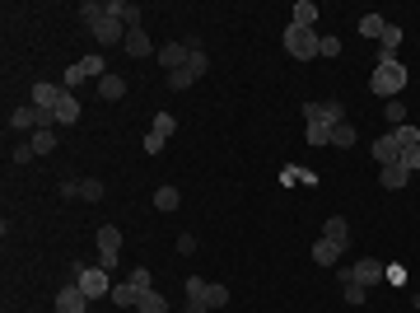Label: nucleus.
I'll return each instance as SVG.
<instances>
[{"instance_id": "obj_28", "label": "nucleus", "mask_w": 420, "mask_h": 313, "mask_svg": "<svg viewBox=\"0 0 420 313\" xmlns=\"http://www.w3.org/2000/svg\"><path fill=\"white\" fill-rule=\"evenodd\" d=\"M383 28H387L383 14H365V19H360V33L365 38H383Z\"/></svg>"}, {"instance_id": "obj_17", "label": "nucleus", "mask_w": 420, "mask_h": 313, "mask_svg": "<svg viewBox=\"0 0 420 313\" xmlns=\"http://www.w3.org/2000/svg\"><path fill=\"white\" fill-rule=\"evenodd\" d=\"M206 285H210V280L187 276V313H210L206 309Z\"/></svg>"}, {"instance_id": "obj_22", "label": "nucleus", "mask_w": 420, "mask_h": 313, "mask_svg": "<svg viewBox=\"0 0 420 313\" xmlns=\"http://www.w3.org/2000/svg\"><path fill=\"white\" fill-rule=\"evenodd\" d=\"M294 19L289 23H299V28H313V23H318V5H313V0H294Z\"/></svg>"}, {"instance_id": "obj_12", "label": "nucleus", "mask_w": 420, "mask_h": 313, "mask_svg": "<svg viewBox=\"0 0 420 313\" xmlns=\"http://www.w3.org/2000/svg\"><path fill=\"white\" fill-rule=\"evenodd\" d=\"M108 14L122 23V28H140V19H145L136 0H108Z\"/></svg>"}, {"instance_id": "obj_26", "label": "nucleus", "mask_w": 420, "mask_h": 313, "mask_svg": "<svg viewBox=\"0 0 420 313\" xmlns=\"http://www.w3.org/2000/svg\"><path fill=\"white\" fill-rule=\"evenodd\" d=\"M28 145H33V155H52V150H56V131H52V126H47V131H33Z\"/></svg>"}, {"instance_id": "obj_43", "label": "nucleus", "mask_w": 420, "mask_h": 313, "mask_svg": "<svg viewBox=\"0 0 420 313\" xmlns=\"http://www.w3.org/2000/svg\"><path fill=\"white\" fill-rule=\"evenodd\" d=\"M10 159H14V164H28V159H33V145H14Z\"/></svg>"}, {"instance_id": "obj_4", "label": "nucleus", "mask_w": 420, "mask_h": 313, "mask_svg": "<svg viewBox=\"0 0 420 313\" xmlns=\"http://www.w3.org/2000/svg\"><path fill=\"white\" fill-rule=\"evenodd\" d=\"M47 126H56V122H52V112L33 108V103H23V108H14V112H10V131H47Z\"/></svg>"}, {"instance_id": "obj_21", "label": "nucleus", "mask_w": 420, "mask_h": 313, "mask_svg": "<svg viewBox=\"0 0 420 313\" xmlns=\"http://www.w3.org/2000/svg\"><path fill=\"white\" fill-rule=\"evenodd\" d=\"M378 178H383V187H387V192H402V187H407V178H411V173H407L402 164H387V168H378Z\"/></svg>"}, {"instance_id": "obj_27", "label": "nucleus", "mask_w": 420, "mask_h": 313, "mask_svg": "<svg viewBox=\"0 0 420 313\" xmlns=\"http://www.w3.org/2000/svg\"><path fill=\"white\" fill-rule=\"evenodd\" d=\"M155 206H159V211H177V206H182V197H177V187H168V182H164V187L155 192Z\"/></svg>"}, {"instance_id": "obj_37", "label": "nucleus", "mask_w": 420, "mask_h": 313, "mask_svg": "<svg viewBox=\"0 0 420 313\" xmlns=\"http://www.w3.org/2000/svg\"><path fill=\"white\" fill-rule=\"evenodd\" d=\"M387 122H392V126L407 122V103H402V99H387Z\"/></svg>"}, {"instance_id": "obj_10", "label": "nucleus", "mask_w": 420, "mask_h": 313, "mask_svg": "<svg viewBox=\"0 0 420 313\" xmlns=\"http://www.w3.org/2000/svg\"><path fill=\"white\" fill-rule=\"evenodd\" d=\"M187 61H192V43H164V47H159V66H164L168 75L182 70Z\"/></svg>"}, {"instance_id": "obj_34", "label": "nucleus", "mask_w": 420, "mask_h": 313, "mask_svg": "<svg viewBox=\"0 0 420 313\" xmlns=\"http://www.w3.org/2000/svg\"><path fill=\"white\" fill-rule=\"evenodd\" d=\"M402 168H407V173H416L420 168V145H402V159H397Z\"/></svg>"}, {"instance_id": "obj_23", "label": "nucleus", "mask_w": 420, "mask_h": 313, "mask_svg": "<svg viewBox=\"0 0 420 313\" xmlns=\"http://www.w3.org/2000/svg\"><path fill=\"white\" fill-rule=\"evenodd\" d=\"M75 66L84 70V79H103V75H108V66H103V56H99V52H89L84 61H75Z\"/></svg>"}, {"instance_id": "obj_8", "label": "nucleus", "mask_w": 420, "mask_h": 313, "mask_svg": "<svg viewBox=\"0 0 420 313\" xmlns=\"http://www.w3.org/2000/svg\"><path fill=\"white\" fill-rule=\"evenodd\" d=\"M383 276H387V271H383V262H378V258H360L350 271H346V280H355V285H365V290H369V285H378Z\"/></svg>"}, {"instance_id": "obj_38", "label": "nucleus", "mask_w": 420, "mask_h": 313, "mask_svg": "<svg viewBox=\"0 0 420 313\" xmlns=\"http://www.w3.org/2000/svg\"><path fill=\"white\" fill-rule=\"evenodd\" d=\"M103 10H108V5H99V0H84V5H79V19H84V23H94Z\"/></svg>"}, {"instance_id": "obj_44", "label": "nucleus", "mask_w": 420, "mask_h": 313, "mask_svg": "<svg viewBox=\"0 0 420 313\" xmlns=\"http://www.w3.org/2000/svg\"><path fill=\"white\" fill-rule=\"evenodd\" d=\"M177 253H197V238H192V234H177Z\"/></svg>"}, {"instance_id": "obj_16", "label": "nucleus", "mask_w": 420, "mask_h": 313, "mask_svg": "<svg viewBox=\"0 0 420 313\" xmlns=\"http://www.w3.org/2000/svg\"><path fill=\"white\" fill-rule=\"evenodd\" d=\"M140 295H145V290H136L131 280H117V285H112V295H108V300L117 304V309H136V304H140Z\"/></svg>"}, {"instance_id": "obj_31", "label": "nucleus", "mask_w": 420, "mask_h": 313, "mask_svg": "<svg viewBox=\"0 0 420 313\" xmlns=\"http://www.w3.org/2000/svg\"><path fill=\"white\" fill-rule=\"evenodd\" d=\"M187 70H192V75H197V79H201V75H206V70H210V56L201 52L197 43H192V61H187Z\"/></svg>"}, {"instance_id": "obj_35", "label": "nucleus", "mask_w": 420, "mask_h": 313, "mask_svg": "<svg viewBox=\"0 0 420 313\" xmlns=\"http://www.w3.org/2000/svg\"><path fill=\"white\" fill-rule=\"evenodd\" d=\"M79 197H84V202H103V182L99 178H84V182H79Z\"/></svg>"}, {"instance_id": "obj_39", "label": "nucleus", "mask_w": 420, "mask_h": 313, "mask_svg": "<svg viewBox=\"0 0 420 313\" xmlns=\"http://www.w3.org/2000/svg\"><path fill=\"white\" fill-rule=\"evenodd\" d=\"M369 300V290L365 285H355V280H346V304H365Z\"/></svg>"}, {"instance_id": "obj_25", "label": "nucleus", "mask_w": 420, "mask_h": 313, "mask_svg": "<svg viewBox=\"0 0 420 313\" xmlns=\"http://www.w3.org/2000/svg\"><path fill=\"white\" fill-rule=\"evenodd\" d=\"M304 136H309L313 150H318V145H332V126H322V122H309V126H304Z\"/></svg>"}, {"instance_id": "obj_20", "label": "nucleus", "mask_w": 420, "mask_h": 313, "mask_svg": "<svg viewBox=\"0 0 420 313\" xmlns=\"http://www.w3.org/2000/svg\"><path fill=\"white\" fill-rule=\"evenodd\" d=\"M122 94H126V79H122V75H112V70H108V75L99 79V99L117 103V99H122Z\"/></svg>"}, {"instance_id": "obj_32", "label": "nucleus", "mask_w": 420, "mask_h": 313, "mask_svg": "<svg viewBox=\"0 0 420 313\" xmlns=\"http://www.w3.org/2000/svg\"><path fill=\"white\" fill-rule=\"evenodd\" d=\"M332 145H341V150H350V145H355V126H350V122L332 126Z\"/></svg>"}, {"instance_id": "obj_7", "label": "nucleus", "mask_w": 420, "mask_h": 313, "mask_svg": "<svg viewBox=\"0 0 420 313\" xmlns=\"http://www.w3.org/2000/svg\"><path fill=\"white\" fill-rule=\"evenodd\" d=\"M304 122H322V126H341L346 122V108L336 99H322V103H309L304 108Z\"/></svg>"}, {"instance_id": "obj_14", "label": "nucleus", "mask_w": 420, "mask_h": 313, "mask_svg": "<svg viewBox=\"0 0 420 313\" xmlns=\"http://www.w3.org/2000/svg\"><path fill=\"white\" fill-rule=\"evenodd\" d=\"M122 52H126V56H136V61H145V56H155V43H150V33H145V28H126Z\"/></svg>"}, {"instance_id": "obj_41", "label": "nucleus", "mask_w": 420, "mask_h": 313, "mask_svg": "<svg viewBox=\"0 0 420 313\" xmlns=\"http://www.w3.org/2000/svg\"><path fill=\"white\" fill-rule=\"evenodd\" d=\"M318 56H341V38H322Z\"/></svg>"}, {"instance_id": "obj_42", "label": "nucleus", "mask_w": 420, "mask_h": 313, "mask_svg": "<svg viewBox=\"0 0 420 313\" xmlns=\"http://www.w3.org/2000/svg\"><path fill=\"white\" fill-rule=\"evenodd\" d=\"M397 141H402V145H420V131H416V126H397Z\"/></svg>"}, {"instance_id": "obj_6", "label": "nucleus", "mask_w": 420, "mask_h": 313, "mask_svg": "<svg viewBox=\"0 0 420 313\" xmlns=\"http://www.w3.org/2000/svg\"><path fill=\"white\" fill-rule=\"evenodd\" d=\"M89 33H94V43H99V47H117V43H126V33H122V23L112 19L108 10H103L99 19L89 23Z\"/></svg>"}, {"instance_id": "obj_5", "label": "nucleus", "mask_w": 420, "mask_h": 313, "mask_svg": "<svg viewBox=\"0 0 420 313\" xmlns=\"http://www.w3.org/2000/svg\"><path fill=\"white\" fill-rule=\"evenodd\" d=\"M94 238H99V267L112 271V267H117V258H122V229H117V224H103Z\"/></svg>"}, {"instance_id": "obj_2", "label": "nucleus", "mask_w": 420, "mask_h": 313, "mask_svg": "<svg viewBox=\"0 0 420 313\" xmlns=\"http://www.w3.org/2000/svg\"><path fill=\"white\" fill-rule=\"evenodd\" d=\"M70 276H75V285L89 295V300H108V295H112V271H103V267H84V262H75Z\"/></svg>"}, {"instance_id": "obj_11", "label": "nucleus", "mask_w": 420, "mask_h": 313, "mask_svg": "<svg viewBox=\"0 0 420 313\" xmlns=\"http://www.w3.org/2000/svg\"><path fill=\"white\" fill-rule=\"evenodd\" d=\"M66 94H70V89H61V84H47V79H43V84H33V94H28V103H33V108H43V112H52L56 103L66 99Z\"/></svg>"}, {"instance_id": "obj_29", "label": "nucleus", "mask_w": 420, "mask_h": 313, "mask_svg": "<svg viewBox=\"0 0 420 313\" xmlns=\"http://www.w3.org/2000/svg\"><path fill=\"white\" fill-rule=\"evenodd\" d=\"M164 84H168V89H177V94H182V89H192V84H197V75H192V70L182 66V70H173V75H168Z\"/></svg>"}, {"instance_id": "obj_15", "label": "nucleus", "mask_w": 420, "mask_h": 313, "mask_svg": "<svg viewBox=\"0 0 420 313\" xmlns=\"http://www.w3.org/2000/svg\"><path fill=\"white\" fill-rule=\"evenodd\" d=\"M52 122L56 126H75L79 122V99H75V94H66V99L52 108Z\"/></svg>"}, {"instance_id": "obj_24", "label": "nucleus", "mask_w": 420, "mask_h": 313, "mask_svg": "<svg viewBox=\"0 0 420 313\" xmlns=\"http://www.w3.org/2000/svg\"><path fill=\"white\" fill-rule=\"evenodd\" d=\"M136 309H140V313H168V300H164V295H159V290H145Z\"/></svg>"}, {"instance_id": "obj_3", "label": "nucleus", "mask_w": 420, "mask_h": 313, "mask_svg": "<svg viewBox=\"0 0 420 313\" xmlns=\"http://www.w3.org/2000/svg\"><path fill=\"white\" fill-rule=\"evenodd\" d=\"M280 43H285L289 56H299V61H309V56H318L322 47V33H313V28H299V23H289L285 33H280Z\"/></svg>"}, {"instance_id": "obj_18", "label": "nucleus", "mask_w": 420, "mask_h": 313, "mask_svg": "<svg viewBox=\"0 0 420 313\" xmlns=\"http://www.w3.org/2000/svg\"><path fill=\"white\" fill-rule=\"evenodd\" d=\"M341 253H346V248H341V243H332V238H318V243H313V262H318V267H332Z\"/></svg>"}, {"instance_id": "obj_36", "label": "nucleus", "mask_w": 420, "mask_h": 313, "mask_svg": "<svg viewBox=\"0 0 420 313\" xmlns=\"http://www.w3.org/2000/svg\"><path fill=\"white\" fill-rule=\"evenodd\" d=\"M126 280H131L136 290H155V285H150V280H155V276H150V267H131V276H126Z\"/></svg>"}, {"instance_id": "obj_1", "label": "nucleus", "mask_w": 420, "mask_h": 313, "mask_svg": "<svg viewBox=\"0 0 420 313\" xmlns=\"http://www.w3.org/2000/svg\"><path fill=\"white\" fill-rule=\"evenodd\" d=\"M369 89H374L378 99H397V94L407 89V70H402V61H378L374 75H369Z\"/></svg>"}, {"instance_id": "obj_30", "label": "nucleus", "mask_w": 420, "mask_h": 313, "mask_svg": "<svg viewBox=\"0 0 420 313\" xmlns=\"http://www.w3.org/2000/svg\"><path fill=\"white\" fill-rule=\"evenodd\" d=\"M224 304H229V290H224V285H206V309L215 313V309H224Z\"/></svg>"}, {"instance_id": "obj_19", "label": "nucleus", "mask_w": 420, "mask_h": 313, "mask_svg": "<svg viewBox=\"0 0 420 313\" xmlns=\"http://www.w3.org/2000/svg\"><path fill=\"white\" fill-rule=\"evenodd\" d=\"M322 238H332V243H350V224H346V215H332V220L322 224Z\"/></svg>"}, {"instance_id": "obj_13", "label": "nucleus", "mask_w": 420, "mask_h": 313, "mask_svg": "<svg viewBox=\"0 0 420 313\" xmlns=\"http://www.w3.org/2000/svg\"><path fill=\"white\" fill-rule=\"evenodd\" d=\"M374 159H378V164H397V159H402V141H397V131H383V136H378V141H374Z\"/></svg>"}, {"instance_id": "obj_33", "label": "nucleus", "mask_w": 420, "mask_h": 313, "mask_svg": "<svg viewBox=\"0 0 420 313\" xmlns=\"http://www.w3.org/2000/svg\"><path fill=\"white\" fill-rule=\"evenodd\" d=\"M173 131H177V117H173V112H159V117H155V136H164V141H168Z\"/></svg>"}, {"instance_id": "obj_9", "label": "nucleus", "mask_w": 420, "mask_h": 313, "mask_svg": "<svg viewBox=\"0 0 420 313\" xmlns=\"http://www.w3.org/2000/svg\"><path fill=\"white\" fill-rule=\"evenodd\" d=\"M56 313H89V295L79 290L75 280H66V285L56 290Z\"/></svg>"}, {"instance_id": "obj_40", "label": "nucleus", "mask_w": 420, "mask_h": 313, "mask_svg": "<svg viewBox=\"0 0 420 313\" xmlns=\"http://www.w3.org/2000/svg\"><path fill=\"white\" fill-rule=\"evenodd\" d=\"M164 145H168V141H164V136H155V131H150V136H145V155H164Z\"/></svg>"}]
</instances>
